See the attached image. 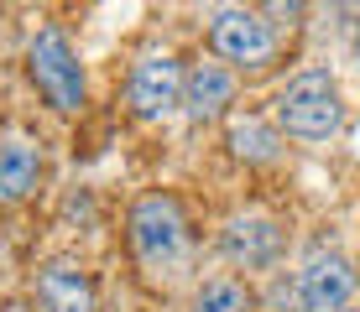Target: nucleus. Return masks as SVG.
<instances>
[{
	"instance_id": "obj_11",
	"label": "nucleus",
	"mask_w": 360,
	"mask_h": 312,
	"mask_svg": "<svg viewBox=\"0 0 360 312\" xmlns=\"http://www.w3.org/2000/svg\"><path fill=\"white\" fill-rule=\"evenodd\" d=\"M230 146H235V156H245V161H277V151H282L277 130L262 125V120H235L230 125Z\"/></svg>"
},
{
	"instance_id": "obj_3",
	"label": "nucleus",
	"mask_w": 360,
	"mask_h": 312,
	"mask_svg": "<svg viewBox=\"0 0 360 312\" xmlns=\"http://www.w3.org/2000/svg\"><path fill=\"white\" fill-rule=\"evenodd\" d=\"M209 42H214L219 57L240 62V68H266L271 53H277V32L251 6H219L209 16Z\"/></svg>"
},
{
	"instance_id": "obj_6",
	"label": "nucleus",
	"mask_w": 360,
	"mask_h": 312,
	"mask_svg": "<svg viewBox=\"0 0 360 312\" xmlns=\"http://www.w3.org/2000/svg\"><path fill=\"white\" fill-rule=\"evenodd\" d=\"M219 250H225V260H235V266H245V271H266V266H277V255H282V229L262 214H240V219L225 224Z\"/></svg>"
},
{
	"instance_id": "obj_5",
	"label": "nucleus",
	"mask_w": 360,
	"mask_h": 312,
	"mask_svg": "<svg viewBox=\"0 0 360 312\" xmlns=\"http://www.w3.org/2000/svg\"><path fill=\"white\" fill-rule=\"evenodd\" d=\"M183 104V68L172 57H141L131 68V109L141 120H162Z\"/></svg>"
},
{
	"instance_id": "obj_1",
	"label": "nucleus",
	"mask_w": 360,
	"mask_h": 312,
	"mask_svg": "<svg viewBox=\"0 0 360 312\" xmlns=\"http://www.w3.org/2000/svg\"><path fill=\"white\" fill-rule=\"evenodd\" d=\"M131 245L152 276H178L188 260V229H183V208L167 193H146L131 208Z\"/></svg>"
},
{
	"instance_id": "obj_8",
	"label": "nucleus",
	"mask_w": 360,
	"mask_h": 312,
	"mask_svg": "<svg viewBox=\"0 0 360 312\" xmlns=\"http://www.w3.org/2000/svg\"><path fill=\"white\" fill-rule=\"evenodd\" d=\"M37 302H42V312H94V286L79 266L53 260L37 276Z\"/></svg>"
},
{
	"instance_id": "obj_4",
	"label": "nucleus",
	"mask_w": 360,
	"mask_h": 312,
	"mask_svg": "<svg viewBox=\"0 0 360 312\" xmlns=\"http://www.w3.org/2000/svg\"><path fill=\"white\" fill-rule=\"evenodd\" d=\"M32 79H37V89L47 94L53 109H79L84 104V68H79L68 36L58 27L37 32V42H32Z\"/></svg>"
},
{
	"instance_id": "obj_13",
	"label": "nucleus",
	"mask_w": 360,
	"mask_h": 312,
	"mask_svg": "<svg viewBox=\"0 0 360 312\" xmlns=\"http://www.w3.org/2000/svg\"><path fill=\"white\" fill-rule=\"evenodd\" d=\"M251 6H256V16H262L271 32H277V27H297V21H303V0H251Z\"/></svg>"
},
{
	"instance_id": "obj_7",
	"label": "nucleus",
	"mask_w": 360,
	"mask_h": 312,
	"mask_svg": "<svg viewBox=\"0 0 360 312\" xmlns=\"http://www.w3.org/2000/svg\"><path fill=\"white\" fill-rule=\"evenodd\" d=\"M297 292H303L308 312H340L355 292V276L340 255H314L303 271H297Z\"/></svg>"
},
{
	"instance_id": "obj_14",
	"label": "nucleus",
	"mask_w": 360,
	"mask_h": 312,
	"mask_svg": "<svg viewBox=\"0 0 360 312\" xmlns=\"http://www.w3.org/2000/svg\"><path fill=\"white\" fill-rule=\"evenodd\" d=\"M266 302H271V312H308V307H303V292H297V276H292V281L282 276L277 286H271Z\"/></svg>"
},
{
	"instance_id": "obj_10",
	"label": "nucleus",
	"mask_w": 360,
	"mask_h": 312,
	"mask_svg": "<svg viewBox=\"0 0 360 312\" xmlns=\"http://www.w3.org/2000/svg\"><path fill=\"white\" fill-rule=\"evenodd\" d=\"M42 177V156L32 141H6L0 146V203H21Z\"/></svg>"
},
{
	"instance_id": "obj_2",
	"label": "nucleus",
	"mask_w": 360,
	"mask_h": 312,
	"mask_svg": "<svg viewBox=\"0 0 360 312\" xmlns=\"http://www.w3.org/2000/svg\"><path fill=\"white\" fill-rule=\"evenodd\" d=\"M277 125L292 141H329L345 125V104H340V89H334L329 73H303V79H292L277 99Z\"/></svg>"
},
{
	"instance_id": "obj_12",
	"label": "nucleus",
	"mask_w": 360,
	"mask_h": 312,
	"mask_svg": "<svg viewBox=\"0 0 360 312\" xmlns=\"http://www.w3.org/2000/svg\"><path fill=\"white\" fill-rule=\"evenodd\" d=\"M251 292H245L240 281H230V276H214V281H204L198 286V297H193V312H251Z\"/></svg>"
},
{
	"instance_id": "obj_9",
	"label": "nucleus",
	"mask_w": 360,
	"mask_h": 312,
	"mask_svg": "<svg viewBox=\"0 0 360 312\" xmlns=\"http://www.w3.org/2000/svg\"><path fill=\"white\" fill-rule=\"evenodd\" d=\"M230 99H235V79H230L225 68H214V62H198L188 79H183V109H188L193 120L225 115Z\"/></svg>"
},
{
	"instance_id": "obj_15",
	"label": "nucleus",
	"mask_w": 360,
	"mask_h": 312,
	"mask_svg": "<svg viewBox=\"0 0 360 312\" xmlns=\"http://www.w3.org/2000/svg\"><path fill=\"white\" fill-rule=\"evenodd\" d=\"M6 312H37V307H27V302H11Z\"/></svg>"
}]
</instances>
